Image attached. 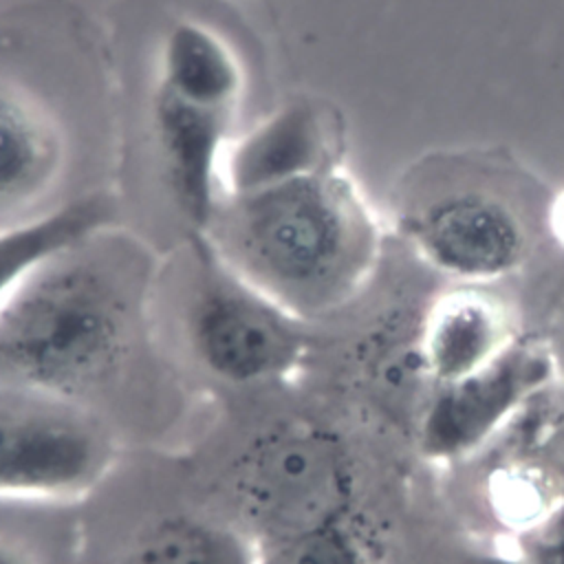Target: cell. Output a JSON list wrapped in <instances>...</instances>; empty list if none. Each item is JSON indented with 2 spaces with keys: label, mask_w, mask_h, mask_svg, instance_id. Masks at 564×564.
Wrapping results in <instances>:
<instances>
[{
  "label": "cell",
  "mask_w": 564,
  "mask_h": 564,
  "mask_svg": "<svg viewBox=\"0 0 564 564\" xmlns=\"http://www.w3.org/2000/svg\"><path fill=\"white\" fill-rule=\"evenodd\" d=\"M200 236L238 275L311 324L366 293L390 231L339 163L223 194Z\"/></svg>",
  "instance_id": "7a4b0ae2"
},
{
  "label": "cell",
  "mask_w": 564,
  "mask_h": 564,
  "mask_svg": "<svg viewBox=\"0 0 564 564\" xmlns=\"http://www.w3.org/2000/svg\"><path fill=\"white\" fill-rule=\"evenodd\" d=\"M513 542V553L527 564H564V498Z\"/></svg>",
  "instance_id": "2e32d148"
},
{
  "label": "cell",
  "mask_w": 564,
  "mask_h": 564,
  "mask_svg": "<svg viewBox=\"0 0 564 564\" xmlns=\"http://www.w3.org/2000/svg\"><path fill=\"white\" fill-rule=\"evenodd\" d=\"M0 564H31V562L18 546H11L9 542L0 540Z\"/></svg>",
  "instance_id": "d6986e66"
},
{
  "label": "cell",
  "mask_w": 564,
  "mask_h": 564,
  "mask_svg": "<svg viewBox=\"0 0 564 564\" xmlns=\"http://www.w3.org/2000/svg\"><path fill=\"white\" fill-rule=\"evenodd\" d=\"M346 119L335 104L293 95L231 139L223 163V194L346 163Z\"/></svg>",
  "instance_id": "9c48e42d"
},
{
  "label": "cell",
  "mask_w": 564,
  "mask_h": 564,
  "mask_svg": "<svg viewBox=\"0 0 564 564\" xmlns=\"http://www.w3.org/2000/svg\"><path fill=\"white\" fill-rule=\"evenodd\" d=\"M64 161L66 139L51 108L0 75V227L31 218L24 212L55 189Z\"/></svg>",
  "instance_id": "8fae6325"
},
{
  "label": "cell",
  "mask_w": 564,
  "mask_h": 564,
  "mask_svg": "<svg viewBox=\"0 0 564 564\" xmlns=\"http://www.w3.org/2000/svg\"><path fill=\"white\" fill-rule=\"evenodd\" d=\"M485 496L491 516L516 538L564 498V474L535 452L511 454L489 469Z\"/></svg>",
  "instance_id": "4fadbf2b"
},
{
  "label": "cell",
  "mask_w": 564,
  "mask_h": 564,
  "mask_svg": "<svg viewBox=\"0 0 564 564\" xmlns=\"http://www.w3.org/2000/svg\"><path fill=\"white\" fill-rule=\"evenodd\" d=\"M121 564H256V546L231 527L176 516L139 538Z\"/></svg>",
  "instance_id": "5bb4252c"
},
{
  "label": "cell",
  "mask_w": 564,
  "mask_h": 564,
  "mask_svg": "<svg viewBox=\"0 0 564 564\" xmlns=\"http://www.w3.org/2000/svg\"><path fill=\"white\" fill-rule=\"evenodd\" d=\"M187 238L194 282L185 328L200 366L238 386L293 375L311 350V324L238 275L200 234Z\"/></svg>",
  "instance_id": "5b68a950"
},
{
  "label": "cell",
  "mask_w": 564,
  "mask_h": 564,
  "mask_svg": "<svg viewBox=\"0 0 564 564\" xmlns=\"http://www.w3.org/2000/svg\"><path fill=\"white\" fill-rule=\"evenodd\" d=\"M154 262L117 225L33 267L0 306V392L70 401L110 377L145 319Z\"/></svg>",
  "instance_id": "6da1fadb"
},
{
  "label": "cell",
  "mask_w": 564,
  "mask_h": 564,
  "mask_svg": "<svg viewBox=\"0 0 564 564\" xmlns=\"http://www.w3.org/2000/svg\"><path fill=\"white\" fill-rule=\"evenodd\" d=\"M555 372L553 348L522 330L482 370L427 390L414 423L419 454L438 465L471 458L549 390Z\"/></svg>",
  "instance_id": "8992f818"
},
{
  "label": "cell",
  "mask_w": 564,
  "mask_h": 564,
  "mask_svg": "<svg viewBox=\"0 0 564 564\" xmlns=\"http://www.w3.org/2000/svg\"><path fill=\"white\" fill-rule=\"evenodd\" d=\"M110 443L70 401L0 392V498H70L106 471Z\"/></svg>",
  "instance_id": "ba28073f"
},
{
  "label": "cell",
  "mask_w": 564,
  "mask_h": 564,
  "mask_svg": "<svg viewBox=\"0 0 564 564\" xmlns=\"http://www.w3.org/2000/svg\"><path fill=\"white\" fill-rule=\"evenodd\" d=\"M522 333L516 304L494 284H447L416 322V355L430 388L454 383L500 357Z\"/></svg>",
  "instance_id": "30bf717a"
},
{
  "label": "cell",
  "mask_w": 564,
  "mask_h": 564,
  "mask_svg": "<svg viewBox=\"0 0 564 564\" xmlns=\"http://www.w3.org/2000/svg\"><path fill=\"white\" fill-rule=\"evenodd\" d=\"M117 225L115 200L106 192H90L26 220L0 227V306L15 284L42 260L82 238Z\"/></svg>",
  "instance_id": "7c38bea8"
},
{
  "label": "cell",
  "mask_w": 564,
  "mask_h": 564,
  "mask_svg": "<svg viewBox=\"0 0 564 564\" xmlns=\"http://www.w3.org/2000/svg\"><path fill=\"white\" fill-rule=\"evenodd\" d=\"M557 192L507 145L436 148L394 178L383 218L427 271L452 284H498L555 245Z\"/></svg>",
  "instance_id": "3957f363"
},
{
  "label": "cell",
  "mask_w": 564,
  "mask_h": 564,
  "mask_svg": "<svg viewBox=\"0 0 564 564\" xmlns=\"http://www.w3.org/2000/svg\"><path fill=\"white\" fill-rule=\"evenodd\" d=\"M355 474L346 445L311 425L273 430L245 452L236 496L247 513L282 540L352 507Z\"/></svg>",
  "instance_id": "52a82bcc"
},
{
  "label": "cell",
  "mask_w": 564,
  "mask_h": 564,
  "mask_svg": "<svg viewBox=\"0 0 564 564\" xmlns=\"http://www.w3.org/2000/svg\"><path fill=\"white\" fill-rule=\"evenodd\" d=\"M245 88V66L225 35L189 15L167 24L152 59L150 137L187 234H203L223 198Z\"/></svg>",
  "instance_id": "277c9868"
},
{
  "label": "cell",
  "mask_w": 564,
  "mask_h": 564,
  "mask_svg": "<svg viewBox=\"0 0 564 564\" xmlns=\"http://www.w3.org/2000/svg\"><path fill=\"white\" fill-rule=\"evenodd\" d=\"M465 564H527L522 557H518L516 553H505V551H476L471 555H467Z\"/></svg>",
  "instance_id": "e0dca14e"
},
{
  "label": "cell",
  "mask_w": 564,
  "mask_h": 564,
  "mask_svg": "<svg viewBox=\"0 0 564 564\" xmlns=\"http://www.w3.org/2000/svg\"><path fill=\"white\" fill-rule=\"evenodd\" d=\"M553 240L557 249L564 253V187L557 192V205H555V218H553Z\"/></svg>",
  "instance_id": "ac0fdd59"
},
{
  "label": "cell",
  "mask_w": 564,
  "mask_h": 564,
  "mask_svg": "<svg viewBox=\"0 0 564 564\" xmlns=\"http://www.w3.org/2000/svg\"><path fill=\"white\" fill-rule=\"evenodd\" d=\"M280 564H383V544L352 505L284 540Z\"/></svg>",
  "instance_id": "9a60e30c"
}]
</instances>
